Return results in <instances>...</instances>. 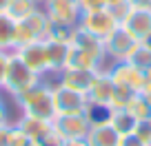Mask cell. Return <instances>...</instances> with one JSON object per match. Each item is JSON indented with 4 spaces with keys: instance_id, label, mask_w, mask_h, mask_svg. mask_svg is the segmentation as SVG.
Masks as SVG:
<instances>
[{
    "instance_id": "6da1fadb",
    "label": "cell",
    "mask_w": 151,
    "mask_h": 146,
    "mask_svg": "<svg viewBox=\"0 0 151 146\" xmlns=\"http://www.w3.org/2000/svg\"><path fill=\"white\" fill-rule=\"evenodd\" d=\"M14 102L20 115H31V118L47 120V122H53L58 118L56 104H53V84H49L47 80H40L36 86H31L27 93L16 98Z\"/></svg>"
},
{
    "instance_id": "7a4b0ae2",
    "label": "cell",
    "mask_w": 151,
    "mask_h": 146,
    "mask_svg": "<svg viewBox=\"0 0 151 146\" xmlns=\"http://www.w3.org/2000/svg\"><path fill=\"white\" fill-rule=\"evenodd\" d=\"M42 78L38 75L33 69H29L14 51L9 53V66H7V78H5V84H2V91L9 95L11 100L20 98L22 93H27L31 86H36Z\"/></svg>"
},
{
    "instance_id": "3957f363",
    "label": "cell",
    "mask_w": 151,
    "mask_h": 146,
    "mask_svg": "<svg viewBox=\"0 0 151 146\" xmlns=\"http://www.w3.org/2000/svg\"><path fill=\"white\" fill-rule=\"evenodd\" d=\"M136 47H138V40L133 38L122 24L116 27L107 38H104V53H107V60H111V64L113 62L129 60V56L133 53Z\"/></svg>"
},
{
    "instance_id": "277c9868",
    "label": "cell",
    "mask_w": 151,
    "mask_h": 146,
    "mask_svg": "<svg viewBox=\"0 0 151 146\" xmlns=\"http://www.w3.org/2000/svg\"><path fill=\"white\" fill-rule=\"evenodd\" d=\"M42 9L49 16L51 24H62V27H76L82 16L78 0H45Z\"/></svg>"
},
{
    "instance_id": "5b68a950",
    "label": "cell",
    "mask_w": 151,
    "mask_h": 146,
    "mask_svg": "<svg viewBox=\"0 0 151 146\" xmlns=\"http://www.w3.org/2000/svg\"><path fill=\"white\" fill-rule=\"evenodd\" d=\"M53 104H56L58 115H85L89 100H87L85 93L71 91V89L60 86L56 82L53 84Z\"/></svg>"
},
{
    "instance_id": "8992f818",
    "label": "cell",
    "mask_w": 151,
    "mask_h": 146,
    "mask_svg": "<svg viewBox=\"0 0 151 146\" xmlns=\"http://www.w3.org/2000/svg\"><path fill=\"white\" fill-rule=\"evenodd\" d=\"M78 24H80L82 29H87V31H91L93 36H98V38L104 40L116 27H120V20L113 16L111 9L102 7V9H96V11H87V14H82Z\"/></svg>"
},
{
    "instance_id": "52a82bcc",
    "label": "cell",
    "mask_w": 151,
    "mask_h": 146,
    "mask_svg": "<svg viewBox=\"0 0 151 146\" xmlns=\"http://www.w3.org/2000/svg\"><path fill=\"white\" fill-rule=\"evenodd\" d=\"M14 53L29 66V69L36 71L40 78H45V75L51 73V66H49V53H47V44H45V40L29 42V44H24V47L16 49Z\"/></svg>"
},
{
    "instance_id": "ba28073f",
    "label": "cell",
    "mask_w": 151,
    "mask_h": 146,
    "mask_svg": "<svg viewBox=\"0 0 151 146\" xmlns=\"http://www.w3.org/2000/svg\"><path fill=\"white\" fill-rule=\"evenodd\" d=\"M109 73H111V80L118 89H127L131 93H138L142 89V84L147 82L145 73L140 69H136L133 64H129L127 60L124 62H113L109 66Z\"/></svg>"
},
{
    "instance_id": "9c48e42d",
    "label": "cell",
    "mask_w": 151,
    "mask_h": 146,
    "mask_svg": "<svg viewBox=\"0 0 151 146\" xmlns=\"http://www.w3.org/2000/svg\"><path fill=\"white\" fill-rule=\"evenodd\" d=\"M120 24L138 42H147L151 38V7H131Z\"/></svg>"
},
{
    "instance_id": "30bf717a",
    "label": "cell",
    "mask_w": 151,
    "mask_h": 146,
    "mask_svg": "<svg viewBox=\"0 0 151 146\" xmlns=\"http://www.w3.org/2000/svg\"><path fill=\"white\" fill-rule=\"evenodd\" d=\"M53 128L62 140H85L91 131V124L85 115H58Z\"/></svg>"
},
{
    "instance_id": "8fae6325",
    "label": "cell",
    "mask_w": 151,
    "mask_h": 146,
    "mask_svg": "<svg viewBox=\"0 0 151 146\" xmlns=\"http://www.w3.org/2000/svg\"><path fill=\"white\" fill-rule=\"evenodd\" d=\"M69 44L71 47H78V49H85V51L93 53L98 60H102L104 64H107V53H104V40L98 38V36H93L91 31H87V29H82L80 24H76L73 29H71V36H69Z\"/></svg>"
},
{
    "instance_id": "7c38bea8",
    "label": "cell",
    "mask_w": 151,
    "mask_h": 146,
    "mask_svg": "<svg viewBox=\"0 0 151 146\" xmlns=\"http://www.w3.org/2000/svg\"><path fill=\"white\" fill-rule=\"evenodd\" d=\"M98 71H82V69H62L56 75V82L60 86H67L71 91H78V93H89L91 84H93V78Z\"/></svg>"
},
{
    "instance_id": "4fadbf2b",
    "label": "cell",
    "mask_w": 151,
    "mask_h": 146,
    "mask_svg": "<svg viewBox=\"0 0 151 146\" xmlns=\"http://www.w3.org/2000/svg\"><path fill=\"white\" fill-rule=\"evenodd\" d=\"M113 91H116V84H113V80H111L109 69H100L98 73H96V78H93V84H91L89 93H87V100L109 106V102H111V98H113Z\"/></svg>"
},
{
    "instance_id": "5bb4252c",
    "label": "cell",
    "mask_w": 151,
    "mask_h": 146,
    "mask_svg": "<svg viewBox=\"0 0 151 146\" xmlns=\"http://www.w3.org/2000/svg\"><path fill=\"white\" fill-rule=\"evenodd\" d=\"M65 69H82V71H100V69H109L102 60L93 56V53L85 51V49L71 47L69 44V53H67V64Z\"/></svg>"
},
{
    "instance_id": "9a60e30c",
    "label": "cell",
    "mask_w": 151,
    "mask_h": 146,
    "mask_svg": "<svg viewBox=\"0 0 151 146\" xmlns=\"http://www.w3.org/2000/svg\"><path fill=\"white\" fill-rule=\"evenodd\" d=\"M14 124H18V128L29 137V140L42 142L49 133H53V122H47V120L40 118H31V115H20Z\"/></svg>"
},
{
    "instance_id": "2e32d148",
    "label": "cell",
    "mask_w": 151,
    "mask_h": 146,
    "mask_svg": "<svg viewBox=\"0 0 151 146\" xmlns=\"http://www.w3.org/2000/svg\"><path fill=\"white\" fill-rule=\"evenodd\" d=\"M47 53H49V66H51V73L49 75H58L67 64V53H69V42H62V40H53L47 38ZM47 78V75H45Z\"/></svg>"
},
{
    "instance_id": "e0dca14e",
    "label": "cell",
    "mask_w": 151,
    "mask_h": 146,
    "mask_svg": "<svg viewBox=\"0 0 151 146\" xmlns=\"http://www.w3.org/2000/svg\"><path fill=\"white\" fill-rule=\"evenodd\" d=\"M120 135L111 124H100V126H91L89 135H87V142L89 146H120Z\"/></svg>"
},
{
    "instance_id": "ac0fdd59",
    "label": "cell",
    "mask_w": 151,
    "mask_h": 146,
    "mask_svg": "<svg viewBox=\"0 0 151 146\" xmlns=\"http://www.w3.org/2000/svg\"><path fill=\"white\" fill-rule=\"evenodd\" d=\"M138 122H140V120H138L136 115H131L127 108H116V111H111V120H109V124H111L120 135H131V133H136Z\"/></svg>"
},
{
    "instance_id": "d6986e66",
    "label": "cell",
    "mask_w": 151,
    "mask_h": 146,
    "mask_svg": "<svg viewBox=\"0 0 151 146\" xmlns=\"http://www.w3.org/2000/svg\"><path fill=\"white\" fill-rule=\"evenodd\" d=\"M24 22L29 24V29L33 31V36H36L38 40H47L49 31H51V20H49V16L45 14L42 7H40L38 11H33V14L29 16Z\"/></svg>"
},
{
    "instance_id": "ffe728a7",
    "label": "cell",
    "mask_w": 151,
    "mask_h": 146,
    "mask_svg": "<svg viewBox=\"0 0 151 146\" xmlns=\"http://www.w3.org/2000/svg\"><path fill=\"white\" fill-rule=\"evenodd\" d=\"M16 20L7 11H0V51H14Z\"/></svg>"
},
{
    "instance_id": "44dd1931",
    "label": "cell",
    "mask_w": 151,
    "mask_h": 146,
    "mask_svg": "<svg viewBox=\"0 0 151 146\" xmlns=\"http://www.w3.org/2000/svg\"><path fill=\"white\" fill-rule=\"evenodd\" d=\"M40 7L42 5H40L38 0H11L9 7H7V14H9L16 22H20V20H27L29 16H31L33 11H38Z\"/></svg>"
},
{
    "instance_id": "7402d4cb",
    "label": "cell",
    "mask_w": 151,
    "mask_h": 146,
    "mask_svg": "<svg viewBox=\"0 0 151 146\" xmlns=\"http://www.w3.org/2000/svg\"><path fill=\"white\" fill-rule=\"evenodd\" d=\"M85 118L89 120L91 126H100V124H109L111 120V106L107 104H98V102H89L85 111Z\"/></svg>"
},
{
    "instance_id": "603a6c76",
    "label": "cell",
    "mask_w": 151,
    "mask_h": 146,
    "mask_svg": "<svg viewBox=\"0 0 151 146\" xmlns=\"http://www.w3.org/2000/svg\"><path fill=\"white\" fill-rule=\"evenodd\" d=\"M129 64H133L136 69H140L145 73L147 69L151 66V47L147 42H138V47L133 49V53L129 56Z\"/></svg>"
},
{
    "instance_id": "cb8c5ba5",
    "label": "cell",
    "mask_w": 151,
    "mask_h": 146,
    "mask_svg": "<svg viewBox=\"0 0 151 146\" xmlns=\"http://www.w3.org/2000/svg\"><path fill=\"white\" fill-rule=\"evenodd\" d=\"M127 111L131 115H136L138 120H151V106L147 104V100L140 93H133V98L127 104Z\"/></svg>"
},
{
    "instance_id": "d4e9b609",
    "label": "cell",
    "mask_w": 151,
    "mask_h": 146,
    "mask_svg": "<svg viewBox=\"0 0 151 146\" xmlns=\"http://www.w3.org/2000/svg\"><path fill=\"white\" fill-rule=\"evenodd\" d=\"M36 36H33V31L29 29V24L24 22V20H20V22H16V33H14V51L20 47H24V44L29 42H36Z\"/></svg>"
},
{
    "instance_id": "484cf974",
    "label": "cell",
    "mask_w": 151,
    "mask_h": 146,
    "mask_svg": "<svg viewBox=\"0 0 151 146\" xmlns=\"http://www.w3.org/2000/svg\"><path fill=\"white\" fill-rule=\"evenodd\" d=\"M29 137L18 128V124H11V137H9V146H29Z\"/></svg>"
},
{
    "instance_id": "4316f807",
    "label": "cell",
    "mask_w": 151,
    "mask_h": 146,
    "mask_svg": "<svg viewBox=\"0 0 151 146\" xmlns=\"http://www.w3.org/2000/svg\"><path fill=\"white\" fill-rule=\"evenodd\" d=\"M136 135L140 137L147 146H151V120H140V122H138Z\"/></svg>"
},
{
    "instance_id": "83f0119b",
    "label": "cell",
    "mask_w": 151,
    "mask_h": 146,
    "mask_svg": "<svg viewBox=\"0 0 151 146\" xmlns=\"http://www.w3.org/2000/svg\"><path fill=\"white\" fill-rule=\"evenodd\" d=\"M78 5H80V11H82V14H87V11L102 9L104 2H102V0H78Z\"/></svg>"
},
{
    "instance_id": "f1b7e54d",
    "label": "cell",
    "mask_w": 151,
    "mask_h": 146,
    "mask_svg": "<svg viewBox=\"0 0 151 146\" xmlns=\"http://www.w3.org/2000/svg\"><path fill=\"white\" fill-rule=\"evenodd\" d=\"M120 146H147V144L136 135V133H131V135H122V140H120Z\"/></svg>"
},
{
    "instance_id": "f546056e",
    "label": "cell",
    "mask_w": 151,
    "mask_h": 146,
    "mask_svg": "<svg viewBox=\"0 0 151 146\" xmlns=\"http://www.w3.org/2000/svg\"><path fill=\"white\" fill-rule=\"evenodd\" d=\"M9 137H11V124H2L0 126V146H9Z\"/></svg>"
},
{
    "instance_id": "4dcf8cb0",
    "label": "cell",
    "mask_w": 151,
    "mask_h": 146,
    "mask_svg": "<svg viewBox=\"0 0 151 146\" xmlns=\"http://www.w3.org/2000/svg\"><path fill=\"white\" fill-rule=\"evenodd\" d=\"M138 93H140L142 98L147 100V104H149V106H151V80H147L145 84H142V89L138 91Z\"/></svg>"
},
{
    "instance_id": "1f68e13d",
    "label": "cell",
    "mask_w": 151,
    "mask_h": 146,
    "mask_svg": "<svg viewBox=\"0 0 151 146\" xmlns=\"http://www.w3.org/2000/svg\"><path fill=\"white\" fill-rule=\"evenodd\" d=\"M62 146H89V142H87V137L85 140H65Z\"/></svg>"
},
{
    "instance_id": "d6a6232c",
    "label": "cell",
    "mask_w": 151,
    "mask_h": 146,
    "mask_svg": "<svg viewBox=\"0 0 151 146\" xmlns=\"http://www.w3.org/2000/svg\"><path fill=\"white\" fill-rule=\"evenodd\" d=\"M102 2H104V7H107V9H116V7L127 5V0H102Z\"/></svg>"
},
{
    "instance_id": "836d02e7",
    "label": "cell",
    "mask_w": 151,
    "mask_h": 146,
    "mask_svg": "<svg viewBox=\"0 0 151 146\" xmlns=\"http://www.w3.org/2000/svg\"><path fill=\"white\" fill-rule=\"evenodd\" d=\"M131 7H151V0H127Z\"/></svg>"
},
{
    "instance_id": "e575fe53",
    "label": "cell",
    "mask_w": 151,
    "mask_h": 146,
    "mask_svg": "<svg viewBox=\"0 0 151 146\" xmlns=\"http://www.w3.org/2000/svg\"><path fill=\"white\" fill-rule=\"evenodd\" d=\"M11 0H0V11H7V7H9Z\"/></svg>"
},
{
    "instance_id": "d590c367",
    "label": "cell",
    "mask_w": 151,
    "mask_h": 146,
    "mask_svg": "<svg viewBox=\"0 0 151 146\" xmlns=\"http://www.w3.org/2000/svg\"><path fill=\"white\" fill-rule=\"evenodd\" d=\"M145 78H147V80H151V66H149V69L145 71Z\"/></svg>"
},
{
    "instance_id": "8d00e7d4",
    "label": "cell",
    "mask_w": 151,
    "mask_h": 146,
    "mask_svg": "<svg viewBox=\"0 0 151 146\" xmlns=\"http://www.w3.org/2000/svg\"><path fill=\"white\" fill-rule=\"evenodd\" d=\"M0 102H5V91L0 89Z\"/></svg>"
},
{
    "instance_id": "74e56055",
    "label": "cell",
    "mask_w": 151,
    "mask_h": 146,
    "mask_svg": "<svg viewBox=\"0 0 151 146\" xmlns=\"http://www.w3.org/2000/svg\"><path fill=\"white\" fill-rule=\"evenodd\" d=\"M38 2H40V5H42V2H45V0H38Z\"/></svg>"
},
{
    "instance_id": "f35d334b",
    "label": "cell",
    "mask_w": 151,
    "mask_h": 146,
    "mask_svg": "<svg viewBox=\"0 0 151 146\" xmlns=\"http://www.w3.org/2000/svg\"><path fill=\"white\" fill-rule=\"evenodd\" d=\"M58 146H62V144H58Z\"/></svg>"
}]
</instances>
